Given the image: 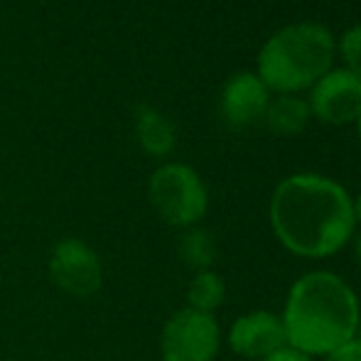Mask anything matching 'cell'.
I'll return each instance as SVG.
<instances>
[{"instance_id":"1","label":"cell","mask_w":361,"mask_h":361,"mask_svg":"<svg viewBox=\"0 0 361 361\" xmlns=\"http://www.w3.org/2000/svg\"><path fill=\"white\" fill-rule=\"evenodd\" d=\"M271 224L290 253L327 258L347 246L357 219L342 185L322 175H293L273 192Z\"/></svg>"},{"instance_id":"2","label":"cell","mask_w":361,"mask_h":361,"mask_svg":"<svg viewBox=\"0 0 361 361\" xmlns=\"http://www.w3.org/2000/svg\"><path fill=\"white\" fill-rule=\"evenodd\" d=\"M359 317L354 290L334 273L312 271L288 293L283 314L288 347L307 357H327L357 339Z\"/></svg>"},{"instance_id":"3","label":"cell","mask_w":361,"mask_h":361,"mask_svg":"<svg viewBox=\"0 0 361 361\" xmlns=\"http://www.w3.org/2000/svg\"><path fill=\"white\" fill-rule=\"evenodd\" d=\"M334 59V37L324 25L298 23L276 32L258 54V76L268 89L300 91L317 84Z\"/></svg>"},{"instance_id":"4","label":"cell","mask_w":361,"mask_h":361,"mask_svg":"<svg viewBox=\"0 0 361 361\" xmlns=\"http://www.w3.org/2000/svg\"><path fill=\"white\" fill-rule=\"evenodd\" d=\"M147 192H150L155 212L172 226H197L209 207L204 182L192 167L180 165V162L157 167L150 177Z\"/></svg>"},{"instance_id":"5","label":"cell","mask_w":361,"mask_h":361,"mask_svg":"<svg viewBox=\"0 0 361 361\" xmlns=\"http://www.w3.org/2000/svg\"><path fill=\"white\" fill-rule=\"evenodd\" d=\"M221 344V332L214 314L185 307L167 319L160 337L165 361H214Z\"/></svg>"},{"instance_id":"6","label":"cell","mask_w":361,"mask_h":361,"mask_svg":"<svg viewBox=\"0 0 361 361\" xmlns=\"http://www.w3.org/2000/svg\"><path fill=\"white\" fill-rule=\"evenodd\" d=\"M49 281L72 298H94L104 286V266L99 253L79 238H64L49 256Z\"/></svg>"},{"instance_id":"7","label":"cell","mask_w":361,"mask_h":361,"mask_svg":"<svg viewBox=\"0 0 361 361\" xmlns=\"http://www.w3.org/2000/svg\"><path fill=\"white\" fill-rule=\"evenodd\" d=\"M310 111L324 123H349L361 116V79L349 69L327 72L314 84Z\"/></svg>"},{"instance_id":"8","label":"cell","mask_w":361,"mask_h":361,"mask_svg":"<svg viewBox=\"0 0 361 361\" xmlns=\"http://www.w3.org/2000/svg\"><path fill=\"white\" fill-rule=\"evenodd\" d=\"M228 344H231V349L238 357L263 361L266 357L288 347L283 317L266 312V310L243 314V317H238L233 322L231 332H228Z\"/></svg>"},{"instance_id":"9","label":"cell","mask_w":361,"mask_h":361,"mask_svg":"<svg viewBox=\"0 0 361 361\" xmlns=\"http://www.w3.org/2000/svg\"><path fill=\"white\" fill-rule=\"evenodd\" d=\"M268 109V86L261 81V76L251 72H238L228 79L224 86L221 111L228 123L248 126L256 123L266 116Z\"/></svg>"},{"instance_id":"10","label":"cell","mask_w":361,"mask_h":361,"mask_svg":"<svg viewBox=\"0 0 361 361\" xmlns=\"http://www.w3.org/2000/svg\"><path fill=\"white\" fill-rule=\"evenodd\" d=\"M135 135H138L140 147L147 155L155 157L167 155L177 140L175 126L152 106H138L135 109Z\"/></svg>"},{"instance_id":"11","label":"cell","mask_w":361,"mask_h":361,"mask_svg":"<svg viewBox=\"0 0 361 361\" xmlns=\"http://www.w3.org/2000/svg\"><path fill=\"white\" fill-rule=\"evenodd\" d=\"M310 104L298 96H281L276 101H268L266 121L268 128L276 135H298L305 130L310 121Z\"/></svg>"},{"instance_id":"12","label":"cell","mask_w":361,"mask_h":361,"mask_svg":"<svg viewBox=\"0 0 361 361\" xmlns=\"http://www.w3.org/2000/svg\"><path fill=\"white\" fill-rule=\"evenodd\" d=\"M214 256H216V248L212 233L200 226L187 228L185 236L180 238V258L185 261V266L197 273L209 271V266L214 263Z\"/></svg>"},{"instance_id":"13","label":"cell","mask_w":361,"mask_h":361,"mask_svg":"<svg viewBox=\"0 0 361 361\" xmlns=\"http://www.w3.org/2000/svg\"><path fill=\"white\" fill-rule=\"evenodd\" d=\"M226 298V283L224 278L214 271H202L195 276V281L190 283L187 290V300H190L192 310H200V312H214L219 305Z\"/></svg>"},{"instance_id":"14","label":"cell","mask_w":361,"mask_h":361,"mask_svg":"<svg viewBox=\"0 0 361 361\" xmlns=\"http://www.w3.org/2000/svg\"><path fill=\"white\" fill-rule=\"evenodd\" d=\"M339 49H342V57H344V62H347V69L361 79V25L347 30Z\"/></svg>"},{"instance_id":"15","label":"cell","mask_w":361,"mask_h":361,"mask_svg":"<svg viewBox=\"0 0 361 361\" xmlns=\"http://www.w3.org/2000/svg\"><path fill=\"white\" fill-rule=\"evenodd\" d=\"M324 361H361V342H359V339H354V342L344 344L342 349L327 354Z\"/></svg>"},{"instance_id":"16","label":"cell","mask_w":361,"mask_h":361,"mask_svg":"<svg viewBox=\"0 0 361 361\" xmlns=\"http://www.w3.org/2000/svg\"><path fill=\"white\" fill-rule=\"evenodd\" d=\"M263 361H312L307 357V354H302V352H298V349H281V352H276V354H271V357H266Z\"/></svg>"},{"instance_id":"17","label":"cell","mask_w":361,"mask_h":361,"mask_svg":"<svg viewBox=\"0 0 361 361\" xmlns=\"http://www.w3.org/2000/svg\"><path fill=\"white\" fill-rule=\"evenodd\" d=\"M352 204H354V219H357V221H361V192H359L357 200H352Z\"/></svg>"},{"instance_id":"18","label":"cell","mask_w":361,"mask_h":361,"mask_svg":"<svg viewBox=\"0 0 361 361\" xmlns=\"http://www.w3.org/2000/svg\"><path fill=\"white\" fill-rule=\"evenodd\" d=\"M354 256H357V263H359V268H361V233H359L357 243H354Z\"/></svg>"},{"instance_id":"19","label":"cell","mask_w":361,"mask_h":361,"mask_svg":"<svg viewBox=\"0 0 361 361\" xmlns=\"http://www.w3.org/2000/svg\"><path fill=\"white\" fill-rule=\"evenodd\" d=\"M357 339L361 342V317H359V329H357Z\"/></svg>"},{"instance_id":"20","label":"cell","mask_w":361,"mask_h":361,"mask_svg":"<svg viewBox=\"0 0 361 361\" xmlns=\"http://www.w3.org/2000/svg\"><path fill=\"white\" fill-rule=\"evenodd\" d=\"M357 121H359V135H361V116H359V118H357Z\"/></svg>"}]
</instances>
